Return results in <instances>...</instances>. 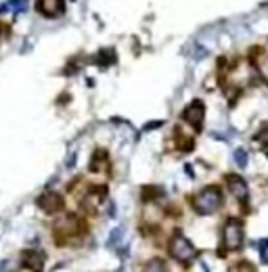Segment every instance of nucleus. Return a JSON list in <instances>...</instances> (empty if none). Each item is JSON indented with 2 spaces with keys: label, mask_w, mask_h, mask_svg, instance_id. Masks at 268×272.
Returning a JSON list of instances; mask_svg holds the SVG:
<instances>
[{
  "label": "nucleus",
  "mask_w": 268,
  "mask_h": 272,
  "mask_svg": "<svg viewBox=\"0 0 268 272\" xmlns=\"http://www.w3.org/2000/svg\"><path fill=\"white\" fill-rule=\"evenodd\" d=\"M222 191L218 187H206L191 197V206L199 216H212L222 208Z\"/></svg>",
  "instance_id": "f257e3e1"
},
{
  "label": "nucleus",
  "mask_w": 268,
  "mask_h": 272,
  "mask_svg": "<svg viewBox=\"0 0 268 272\" xmlns=\"http://www.w3.org/2000/svg\"><path fill=\"white\" fill-rule=\"evenodd\" d=\"M168 254L176 260V262H181V264H189V262H193L195 260V247H193V243L181 233V231H176L174 235H172V239H170V243H168Z\"/></svg>",
  "instance_id": "f03ea898"
},
{
  "label": "nucleus",
  "mask_w": 268,
  "mask_h": 272,
  "mask_svg": "<svg viewBox=\"0 0 268 272\" xmlns=\"http://www.w3.org/2000/svg\"><path fill=\"white\" fill-rule=\"evenodd\" d=\"M222 245L235 252L243 245V222L239 218H227L222 224Z\"/></svg>",
  "instance_id": "7ed1b4c3"
},
{
  "label": "nucleus",
  "mask_w": 268,
  "mask_h": 272,
  "mask_svg": "<svg viewBox=\"0 0 268 272\" xmlns=\"http://www.w3.org/2000/svg\"><path fill=\"white\" fill-rule=\"evenodd\" d=\"M84 231V226H82V220L76 218L74 214H65L61 220H57L55 224V239L63 243V239H70V237H76L78 233Z\"/></svg>",
  "instance_id": "20e7f679"
},
{
  "label": "nucleus",
  "mask_w": 268,
  "mask_h": 272,
  "mask_svg": "<svg viewBox=\"0 0 268 272\" xmlns=\"http://www.w3.org/2000/svg\"><path fill=\"white\" fill-rule=\"evenodd\" d=\"M183 122H187L189 126H195V130H201V124H204V120H206V105H204V101H199V99H195V101H191L187 107H185V111H183Z\"/></svg>",
  "instance_id": "39448f33"
},
{
  "label": "nucleus",
  "mask_w": 268,
  "mask_h": 272,
  "mask_svg": "<svg viewBox=\"0 0 268 272\" xmlns=\"http://www.w3.org/2000/svg\"><path fill=\"white\" fill-rule=\"evenodd\" d=\"M36 206H38L40 210H44L47 214H55V212H61V210H63L65 201H63V197H61L59 193H55V191H44V193L36 199Z\"/></svg>",
  "instance_id": "423d86ee"
},
{
  "label": "nucleus",
  "mask_w": 268,
  "mask_h": 272,
  "mask_svg": "<svg viewBox=\"0 0 268 272\" xmlns=\"http://www.w3.org/2000/svg\"><path fill=\"white\" fill-rule=\"evenodd\" d=\"M44 262H47V256H44V252H40V249H28V252L21 254V264L32 272H42Z\"/></svg>",
  "instance_id": "0eeeda50"
},
{
  "label": "nucleus",
  "mask_w": 268,
  "mask_h": 272,
  "mask_svg": "<svg viewBox=\"0 0 268 272\" xmlns=\"http://www.w3.org/2000/svg\"><path fill=\"white\" fill-rule=\"evenodd\" d=\"M227 187H229V191L239 199V201H245L250 197V187H248V183L243 180V176H239V174H227Z\"/></svg>",
  "instance_id": "6e6552de"
},
{
  "label": "nucleus",
  "mask_w": 268,
  "mask_h": 272,
  "mask_svg": "<svg viewBox=\"0 0 268 272\" xmlns=\"http://www.w3.org/2000/svg\"><path fill=\"white\" fill-rule=\"evenodd\" d=\"M36 11L49 19H55L59 15H63L65 11V0H38L36 3Z\"/></svg>",
  "instance_id": "1a4fd4ad"
},
{
  "label": "nucleus",
  "mask_w": 268,
  "mask_h": 272,
  "mask_svg": "<svg viewBox=\"0 0 268 272\" xmlns=\"http://www.w3.org/2000/svg\"><path fill=\"white\" fill-rule=\"evenodd\" d=\"M105 197H107V189L105 187H99V189H91V193H88L84 199H82V206L86 208V210H97V206L101 201H105Z\"/></svg>",
  "instance_id": "9d476101"
},
{
  "label": "nucleus",
  "mask_w": 268,
  "mask_h": 272,
  "mask_svg": "<svg viewBox=\"0 0 268 272\" xmlns=\"http://www.w3.org/2000/svg\"><path fill=\"white\" fill-rule=\"evenodd\" d=\"M109 166V157H107V153L103 151V149H99L95 155H93V160H91V168L93 172H101V170H105Z\"/></svg>",
  "instance_id": "9b49d317"
},
{
  "label": "nucleus",
  "mask_w": 268,
  "mask_h": 272,
  "mask_svg": "<svg viewBox=\"0 0 268 272\" xmlns=\"http://www.w3.org/2000/svg\"><path fill=\"white\" fill-rule=\"evenodd\" d=\"M145 272H168V264L162 258H151L145 264Z\"/></svg>",
  "instance_id": "f8f14e48"
},
{
  "label": "nucleus",
  "mask_w": 268,
  "mask_h": 272,
  "mask_svg": "<svg viewBox=\"0 0 268 272\" xmlns=\"http://www.w3.org/2000/svg\"><path fill=\"white\" fill-rule=\"evenodd\" d=\"M176 134H178V139H181V141H178V145H176V147H178V151L189 153V151H193V149H195V141L191 139V136H183V134H181V130H178Z\"/></svg>",
  "instance_id": "ddd939ff"
},
{
  "label": "nucleus",
  "mask_w": 268,
  "mask_h": 272,
  "mask_svg": "<svg viewBox=\"0 0 268 272\" xmlns=\"http://www.w3.org/2000/svg\"><path fill=\"white\" fill-rule=\"evenodd\" d=\"M97 63H99L101 67L114 65V63H116V51H109V49L101 51V53H99V57H97Z\"/></svg>",
  "instance_id": "4468645a"
},
{
  "label": "nucleus",
  "mask_w": 268,
  "mask_h": 272,
  "mask_svg": "<svg viewBox=\"0 0 268 272\" xmlns=\"http://www.w3.org/2000/svg\"><path fill=\"white\" fill-rule=\"evenodd\" d=\"M160 197H164V193H162V189H155V187H147V189H143V193H141V199H143V201L160 199Z\"/></svg>",
  "instance_id": "2eb2a0df"
},
{
  "label": "nucleus",
  "mask_w": 268,
  "mask_h": 272,
  "mask_svg": "<svg viewBox=\"0 0 268 272\" xmlns=\"http://www.w3.org/2000/svg\"><path fill=\"white\" fill-rule=\"evenodd\" d=\"M235 164H237L239 168H245V166H248V151H245V149H237V151H235Z\"/></svg>",
  "instance_id": "dca6fc26"
},
{
  "label": "nucleus",
  "mask_w": 268,
  "mask_h": 272,
  "mask_svg": "<svg viewBox=\"0 0 268 272\" xmlns=\"http://www.w3.org/2000/svg\"><path fill=\"white\" fill-rule=\"evenodd\" d=\"M120 239H122V229H116L114 233L109 235V239H107V247H111V249H116L118 245H120Z\"/></svg>",
  "instance_id": "f3484780"
},
{
  "label": "nucleus",
  "mask_w": 268,
  "mask_h": 272,
  "mask_svg": "<svg viewBox=\"0 0 268 272\" xmlns=\"http://www.w3.org/2000/svg\"><path fill=\"white\" fill-rule=\"evenodd\" d=\"M256 141H258L260 145L268 147V126H262V128L258 130V134H256Z\"/></svg>",
  "instance_id": "a211bd4d"
},
{
  "label": "nucleus",
  "mask_w": 268,
  "mask_h": 272,
  "mask_svg": "<svg viewBox=\"0 0 268 272\" xmlns=\"http://www.w3.org/2000/svg\"><path fill=\"white\" fill-rule=\"evenodd\" d=\"M231 272H256V270H254V266L250 262H239V264H235L231 268Z\"/></svg>",
  "instance_id": "6ab92c4d"
}]
</instances>
